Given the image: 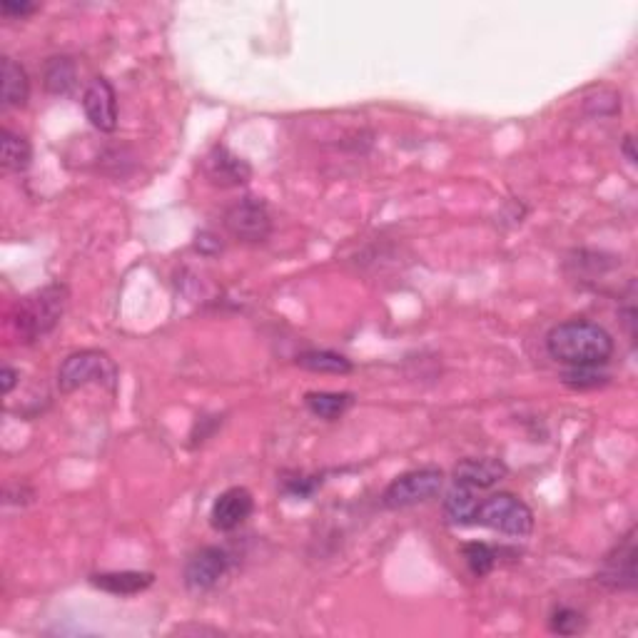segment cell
<instances>
[{
  "instance_id": "6da1fadb",
  "label": "cell",
  "mask_w": 638,
  "mask_h": 638,
  "mask_svg": "<svg viewBox=\"0 0 638 638\" xmlns=\"http://www.w3.org/2000/svg\"><path fill=\"white\" fill-rule=\"evenodd\" d=\"M546 352L566 367H604L614 357V337L589 319H569L546 334Z\"/></svg>"
},
{
  "instance_id": "7a4b0ae2",
  "label": "cell",
  "mask_w": 638,
  "mask_h": 638,
  "mask_svg": "<svg viewBox=\"0 0 638 638\" xmlns=\"http://www.w3.org/2000/svg\"><path fill=\"white\" fill-rule=\"evenodd\" d=\"M68 300V287L60 285V282L25 295L13 310V327L20 342L33 344L38 339L48 337L63 319Z\"/></svg>"
},
{
  "instance_id": "3957f363",
  "label": "cell",
  "mask_w": 638,
  "mask_h": 638,
  "mask_svg": "<svg viewBox=\"0 0 638 638\" xmlns=\"http://www.w3.org/2000/svg\"><path fill=\"white\" fill-rule=\"evenodd\" d=\"M88 384H98L108 392H115L118 387V364L100 349L73 352L58 369V387L63 392H75Z\"/></svg>"
},
{
  "instance_id": "277c9868",
  "label": "cell",
  "mask_w": 638,
  "mask_h": 638,
  "mask_svg": "<svg viewBox=\"0 0 638 638\" xmlns=\"http://www.w3.org/2000/svg\"><path fill=\"white\" fill-rule=\"evenodd\" d=\"M474 526H486L506 536H529L534 531V511L514 494H494L479 501Z\"/></svg>"
},
{
  "instance_id": "5b68a950",
  "label": "cell",
  "mask_w": 638,
  "mask_h": 638,
  "mask_svg": "<svg viewBox=\"0 0 638 638\" xmlns=\"http://www.w3.org/2000/svg\"><path fill=\"white\" fill-rule=\"evenodd\" d=\"M225 227L242 245H262L272 235L270 207L262 197H242L235 205L227 207Z\"/></svg>"
},
{
  "instance_id": "8992f818",
  "label": "cell",
  "mask_w": 638,
  "mask_h": 638,
  "mask_svg": "<svg viewBox=\"0 0 638 638\" xmlns=\"http://www.w3.org/2000/svg\"><path fill=\"white\" fill-rule=\"evenodd\" d=\"M444 486V474L434 467L424 469H412V472L402 474L392 481V484L384 489L382 504L387 509L399 511L409 509V506L424 504V501L434 499V496L442 491Z\"/></svg>"
},
{
  "instance_id": "52a82bcc",
  "label": "cell",
  "mask_w": 638,
  "mask_h": 638,
  "mask_svg": "<svg viewBox=\"0 0 638 638\" xmlns=\"http://www.w3.org/2000/svg\"><path fill=\"white\" fill-rule=\"evenodd\" d=\"M636 529H629V534L604 556L596 581L611 591H634L636 589Z\"/></svg>"
},
{
  "instance_id": "ba28073f",
  "label": "cell",
  "mask_w": 638,
  "mask_h": 638,
  "mask_svg": "<svg viewBox=\"0 0 638 638\" xmlns=\"http://www.w3.org/2000/svg\"><path fill=\"white\" fill-rule=\"evenodd\" d=\"M227 569H230V554L220 546H202L200 551L187 559L185 564V586L195 594L210 591L225 579Z\"/></svg>"
},
{
  "instance_id": "9c48e42d",
  "label": "cell",
  "mask_w": 638,
  "mask_h": 638,
  "mask_svg": "<svg viewBox=\"0 0 638 638\" xmlns=\"http://www.w3.org/2000/svg\"><path fill=\"white\" fill-rule=\"evenodd\" d=\"M202 175H205L210 185L227 190V187L247 185L252 177V165L245 158L232 153L230 148H225V145H215L202 158Z\"/></svg>"
},
{
  "instance_id": "30bf717a",
  "label": "cell",
  "mask_w": 638,
  "mask_h": 638,
  "mask_svg": "<svg viewBox=\"0 0 638 638\" xmlns=\"http://www.w3.org/2000/svg\"><path fill=\"white\" fill-rule=\"evenodd\" d=\"M255 511V499L245 486H232V489L222 491L215 499L210 509V524L215 531L230 534V531L240 529Z\"/></svg>"
},
{
  "instance_id": "8fae6325",
  "label": "cell",
  "mask_w": 638,
  "mask_h": 638,
  "mask_svg": "<svg viewBox=\"0 0 638 638\" xmlns=\"http://www.w3.org/2000/svg\"><path fill=\"white\" fill-rule=\"evenodd\" d=\"M85 118L100 133H113L118 128V95L110 80L95 78L83 93Z\"/></svg>"
},
{
  "instance_id": "7c38bea8",
  "label": "cell",
  "mask_w": 638,
  "mask_h": 638,
  "mask_svg": "<svg viewBox=\"0 0 638 638\" xmlns=\"http://www.w3.org/2000/svg\"><path fill=\"white\" fill-rule=\"evenodd\" d=\"M509 467L501 459L481 457V459H462L454 467V484L467 486V489H491L499 481L506 479Z\"/></svg>"
},
{
  "instance_id": "4fadbf2b",
  "label": "cell",
  "mask_w": 638,
  "mask_h": 638,
  "mask_svg": "<svg viewBox=\"0 0 638 638\" xmlns=\"http://www.w3.org/2000/svg\"><path fill=\"white\" fill-rule=\"evenodd\" d=\"M153 584V571H103V574L90 576V586L110 596H138Z\"/></svg>"
},
{
  "instance_id": "5bb4252c",
  "label": "cell",
  "mask_w": 638,
  "mask_h": 638,
  "mask_svg": "<svg viewBox=\"0 0 638 638\" xmlns=\"http://www.w3.org/2000/svg\"><path fill=\"white\" fill-rule=\"evenodd\" d=\"M3 108H25L30 98L28 73L13 58H3Z\"/></svg>"
},
{
  "instance_id": "9a60e30c",
  "label": "cell",
  "mask_w": 638,
  "mask_h": 638,
  "mask_svg": "<svg viewBox=\"0 0 638 638\" xmlns=\"http://www.w3.org/2000/svg\"><path fill=\"white\" fill-rule=\"evenodd\" d=\"M354 394L352 392H307L305 407L324 422H337L339 417L352 409Z\"/></svg>"
},
{
  "instance_id": "2e32d148",
  "label": "cell",
  "mask_w": 638,
  "mask_h": 638,
  "mask_svg": "<svg viewBox=\"0 0 638 638\" xmlns=\"http://www.w3.org/2000/svg\"><path fill=\"white\" fill-rule=\"evenodd\" d=\"M0 162H3L5 172H25L33 162V145L25 135L13 133V130L3 128L0 133Z\"/></svg>"
},
{
  "instance_id": "e0dca14e",
  "label": "cell",
  "mask_w": 638,
  "mask_h": 638,
  "mask_svg": "<svg viewBox=\"0 0 638 638\" xmlns=\"http://www.w3.org/2000/svg\"><path fill=\"white\" fill-rule=\"evenodd\" d=\"M45 90L50 95H70L78 85V65L68 55H58V58H50L45 65L43 75Z\"/></svg>"
},
{
  "instance_id": "ac0fdd59",
  "label": "cell",
  "mask_w": 638,
  "mask_h": 638,
  "mask_svg": "<svg viewBox=\"0 0 638 638\" xmlns=\"http://www.w3.org/2000/svg\"><path fill=\"white\" fill-rule=\"evenodd\" d=\"M477 506L479 499L474 496L472 489L454 484V489H449L447 499H444V516L454 526H474Z\"/></svg>"
},
{
  "instance_id": "d6986e66",
  "label": "cell",
  "mask_w": 638,
  "mask_h": 638,
  "mask_svg": "<svg viewBox=\"0 0 638 638\" xmlns=\"http://www.w3.org/2000/svg\"><path fill=\"white\" fill-rule=\"evenodd\" d=\"M297 364L307 372L317 374H349L352 362L344 354L329 352V349H310V352L297 354Z\"/></svg>"
},
{
  "instance_id": "ffe728a7",
  "label": "cell",
  "mask_w": 638,
  "mask_h": 638,
  "mask_svg": "<svg viewBox=\"0 0 638 638\" xmlns=\"http://www.w3.org/2000/svg\"><path fill=\"white\" fill-rule=\"evenodd\" d=\"M462 556L467 561L469 571H472L477 579H484L486 574H491L499 561V551L494 546L484 544V541H469V544L462 546Z\"/></svg>"
},
{
  "instance_id": "44dd1931",
  "label": "cell",
  "mask_w": 638,
  "mask_h": 638,
  "mask_svg": "<svg viewBox=\"0 0 638 638\" xmlns=\"http://www.w3.org/2000/svg\"><path fill=\"white\" fill-rule=\"evenodd\" d=\"M549 629L551 634L576 636L586 629V619L581 611L571 609V606H559V609H554V614L549 616Z\"/></svg>"
},
{
  "instance_id": "7402d4cb",
  "label": "cell",
  "mask_w": 638,
  "mask_h": 638,
  "mask_svg": "<svg viewBox=\"0 0 638 638\" xmlns=\"http://www.w3.org/2000/svg\"><path fill=\"white\" fill-rule=\"evenodd\" d=\"M609 382L606 374L599 372V367H569L564 374V384L571 389H596Z\"/></svg>"
},
{
  "instance_id": "603a6c76",
  "label": "cell",
  "mask_w": 638,
  "mask_h": 638,
  "mask_svg": "<svg viewBox=\"0 0 638 638\" xmlns=\"http://www.w3.org/2000/svg\"><path fill=\"white\" fill-rule=\"evenodd\" d=\"M317 486H322V477H302V474H297L295 479L285 481L282 491H285V496H290V499L305 501L315 494Z\"/></svg>"
},
{
  "instance_id": "cb8c5ba5",
  "label": "cell",
  "mask_w": 638,
  "mask_h": 638,
  "mask_svg": "<svg viewBox=\"0 0 638 638\" xmlns=\"http://www.w3.org/2000/svg\"><path fill=\"white\" fill-rule=\"evenodd\" d=\"M35 10H38V5L35 3H13V0H5V3H0V13L5 15V18H25V15H33Z\"/></svg>"
},
{
  "instance_id": "d4e9b609",
  "label": "cell",
  "mask_w": 638,
  "mask_h": 638,
  "mask_svg": "<svg viewBox=\"0 0 638 638\" xmlns=\"http://www.w3.org/2000/svg\"><path fill=\"white\" fill-rule=\"evenodd\" d=\"M0 377H3V392H5V394H10V392H13L15 384H18V377H20V374L15 372L13 367H3V374H0Z\"/></svg>"
},
{
  "instance_id": "484cf974",
  "label": "cell",
  "mask_w": 638,
  "mask_h": 638,
  "mask_svg": "<svg viewBox=\"0 0 638 638\" xmlns=\"http://www.w3.org/2000/svg\"><path fill=\"white\" fill-rule=\"evenodd\" d=\"M621 150H624V155H626V160H629V165H636L638 155H636V150H634V135H626L624 143H621Z\"/></svg>"
}]
</instances>
